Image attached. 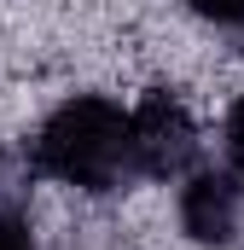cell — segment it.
Masks as SVG:
<instances>
[{
	"mask_svg": "<svg viewBox=\"0 0 244 250\" xmlns=\"http://www.w3.org/2000/svg\"><path fill=\"white\" fill-rule=\"evenodd\" d=\"M23 157L35 163V175L59 181L76 192H117L134 175V151H128V111L105 93H76L64 99L47 123L35 128V140L23 146Z\"/></svg>",
	"mask_w": 244,
	"mask_h": 250,
	"instance_id": "1",
	"label": "cell"
},
{
	"mask_svg": "<svg viewBox=\"0 0 244 250\" xmlns=\"http://www.w3.org/2000/svg\"><path fill=\"white\" fill-rule=\"evenodd\" d=\"M128 151H134V175L145 181H181L192 175L203 140H198V123L169 87H151L134 111H128Z\"/></svg>",
	"mask_w": 244,
	"mask_h": 250,
	"instance_id": "2",
	"label": "cell"
},
{
	"mask_svg": "<svg viewBox=\"0 0 244 250\" xmlns=\"http://www.w3.org/2000/svg\"><path fill=\"white\" fill-rule=\"evenodd\" d=\"M198 18L209 23H227V29H244V0H186Z\"/></svg>",
	"mask_w": 244,
	"mask_h": 250,
	"instance_id": "4",
	"label": "cell"
},
{
	"mask_svg": "<svg viewBox=\"0 0 244 250\" xmlns=\"http://www.w3.org/2000/svg\"><path fill=\"white\" fill-rule=\"evenodd\" d=\"M244 221V181L233 169H198L181 187V233L203 250H221L239 239Z\"/></svg>",
	"mask_w": 244,
	"mask_h": 250,
	"instance_id": "3",
	"label": "cell"
},
{
	"mask_svg": "<svg viewBox=\"0 0 244 250\" xmlns=\"http://www.w3.org/2000/svg\"><path fill=\"white\" fill-rule=\"evenodd\" d=\"M0 250H35L23 209H0Z\"/></svg>",
	"mask_w": 244,
	"mask_h": 250,
	"instance_id": "6",
	"label": "cell"
},
{
	"mask_svg": "<svg viewBox=\"0 0 244 250\" xmlns=\"http://www.w3.org/2000/svg\"><path fill=\"white\" fill-rule=\"evenodd\" d=\"M227 163H233V175L244 181V93L233 99V111H227Z\"/></svg>",
	"mask_w": 244,
	"mask_h": 250,
	"instance_id": "5",
	"label": "cell"
}]
</instances>
